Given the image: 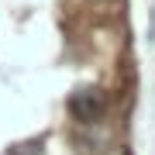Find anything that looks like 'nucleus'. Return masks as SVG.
<instances>
[{"instance_id": "f257e3e1", "label": "nucleus", "mask_w": 155, "mask_h": 155, "mask_svg": "<svg viewBox=\"0 0 155 155\" xmlns=\"http://www.w3.org/2000/svg\"><path fill=\"white\" fill-rule=\"evenodd\" d=\"M69 114L83 127H93V124H100V117L107 114V100H104L100 90H76V93L69 97Z\"/></svg>"}]
</instances>
